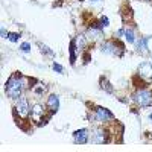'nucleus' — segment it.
<instances>
[{"mask_svg": "<svg viewBox=\"0 0 152 152\" xmlns=\"http://www.w3.org/2000/svg\"><path fill=\"white\" fill-rule=\"evenodd\" d=\"M102 50L105 53L114 55V56H120L123 53V44L119 41H107L102 44Z\"/></svg>", "mask_w": 152, "mask_h": 152, "instance_id": "f03ea898", "label": "nucleus"}, {"mask_svg": "<svg viewBox=\"0 0 152 152\" xmlns=\"http://www.w3.org/2000/svg\"><path fill=\"white\" fill-rule=\"evenodd\" d=\"M43 116H44V111L41 110V107H40V105H35V107L32 108V119L37 122V120L43 119Z\"/></svg>", "mask_w": 152, "mask_h": 152, "instance_id": "9d476101", "label": "nucleus"}, {"mask_svg": "<svg viewBox=\"0 0 152 152\" xmlns=\"http://www.w3.org/2000/svg\"><path fill=\"white\" fill-rule=\"evenodd\" d=\"M102 84H104V85H102V87H104V88H105V90H108V93H111V91H113V88H111V87H110V84H108V82H107V84H105V81H104V79H102Z\"/></svg>", "mask_w": 152, "mask_h": 152, "instance_id": "a211bd4d", "label": "nucleus"}, {"mask_svg": "<svg viewBox=\"0 0 152 152\" xmlns=\"http://www.w3.org/2000/svg\"><path fill=\"white\" fill-rule=\"evenodd\" d=\"M53 70H55V72H58V73H62V72H64V69H62V66L56 64V62H53Z\"/></svg>", "mask_w": 152, "mask_h": 152, "instance_id": "2eb2a0df", "label": "nucleus"}, {"mask_svg": "<svg viewBox=\"0 0 152 152\" xmlns=\"http://www.w3.org/2000/svg\"><path fill=\"white\" fill-rule=\"evenodd\" d=\"M108 142V132L104 129H96L93 134V143L96 145H104Z\"/></svg>", "mask_w": 152, "mask_h": 152, "instance_id": "0eeeda50", "label": "nucleus"}, {"mask_svg": "<svg viewBox=\"0 0 152 152\" xmlns=\"http://www.w3.org/2000/svg\"><path fill=\"white\" fill-rule=\"evenodd\" d=\"M75 59H76V41L72 40L70 43V62L75 64Z\"/></svg>", "mask_w": 152, "mask_h": 152, "instance_id": "f8f14e48", "label": "nucleus"}, {"mask_svg": "<svg viewBox=\"0 0 152 152\" xmlns=\"http://www.w3.org/2000/svg\"><path fill=\"white\" fill-rule=\"evenodd\" d=\"M32 111V108H29V104L26 99H18L17 104H15V108H14V113L17 117H21V119H26L29 116V113Z\"/></svg>", "mask_w": 152, "mask_h": 152, "instance_id": "20e7f679", "label": "nucleus"}, {"mask_svg": "<svg viewBox=\"0 0 152 152\" xmlns=\"http://www.w3.org/2000/svg\"><path fill=\"white\" fill-rule=\"evenodd\" d=\"M6 37L9 38V40H11L12 43H15V41L18 40V37H20V35H18V34H12V32H9V34H8Z\"/></svg>", "mask_w": 152, "mask_h": 152, "instance_id": "4468645a", "label": "nucleus"}, {"mask_svg": "<svg viewBox=\"0 0 152 152\" xmlns=\"http://www.w3.org/2000/svg\"><path fill=\"white\" fill-rule=\"evenodd\" d=\"M134 100L140 107H151L152 105V91H149V90H138L134 94Z\"/></svg>", "mask_w": 152, "mask_h": 152, "instance_id": "7ed1b4c3", "label": "nucleus"}, {"mask_svg": "<svg viewBox=\"0 0 152 152\" xmlns=\"http://www.w3.org/2000/svg\"><path fill=\"white\" fill-rule=\"evenodd\" d=\"M46 105H47V108L50 110V113H56L58 108H59V99H58V96H55V94L49 96Z\"/></svg>", "mask_w": 152, "mask_h": 152, "instance_id": "1a4fd4ad", "label": "nucleus"}, {"mask_svg": "<svg viewBox=\"0 0 152 152\" xmlns=\"http://www.w3.org/2000/svg\"><path fill=\"white\" fill-rule=\"evenodd\" d=\"M21 50H23V52H29V50H31V44L29 43H23L21 44Z\"/></svg>", "mask_w": 152, "mask_h": 152, "instance_id": "dca6fc26", "label": "nucleus"}, {"mask_svg": "<svg viewBox=\"0 0 152 152\" xmlns=\"http://www.w3.org/2000/svg\"><path fill=\"white\" fill-rule=\"evenodd\" d=\"M100 23H102V24H100V26H108V23H110V20L107 18V17H100Z\"/></svg>", "mask_w": 152, "mask_h": 152, "instance_id": "f3484780", "label": "nucleus"}, {"mask_svg": "<svg viewBox=\"0 0 152 152\" xmlns=\"http://www.w3.org/2000/svg\"><path fill=\"white\" fill-rule=\"evenodd\" d=\"M149 119H151V120H152V113H151V114H149Z\"/></svg>", "mask_w": 152, "mask_h": 152, "instance_id": "6ab92c4d", "label": "nucleus"}, {"mask_svg": "<svg viewBox=\"0 0 152 152\" xmlns=\"http://www.w3.org/2000/svg\"><path fill=\"white\" fill-rule=\"evenodd\" d=\"M123 35H125V38H126V41H128V43H134V41H135L134 31H131V29H123Z\"/></svg>", "mask_w": 152, "mask_h": 152, "instance_id": "ddd939ff", "label": "nucleus"}, {"mask_svg": "<svg viewBox=\"0 0 152 152\" xmlns=\"http://www.w3.org/2000/svg\"><path fill=\"white\" fill-rule=\"evenodd\" d=\"M138 76H142L145 81L152 79V64L151 62H143V64L138 67Z\"/></svg>", "mask_w": 152, "mask_h": 152, "instance_id": "39448f33", "label": "nucleus"}, {"mask_svg": "<svg viewBox=\"0 0 152 152\" xmlns=\"http://www.w3.org/2000/svg\"><path fill=\"white\" fill-rule=\"evenodd\" d=\"M137 49H138V52L146 53L148 52V38H142V40L137 43Z\"/></svg>", "mask_w": 152, "mask_h": 152, "instance_id": "9b49d317", "label": "nucleus"}, {"mask_svg": "<svg viewBox=\"0 0 152 152\" xmlns=\"http://www.w3.org/2000/svg\"><path fill=\"white\" fill-rule=\"evenodd\" d=\"M94 119H96V120L107 122V120H113L114 116H113L108 110H105V108H102V107H97V108H96V116H94Z\"/></svg>", "mask_w": 152, "mask_h": 152, "instance_id": "423d86ee", "label": "nucleus"}, {"mask_svg": "<svg viewBox=\"0 0 152 152\" xmlns=\"http://www.w3.org/2000/svg\"><path fill=\"white\" fill-rule=\"evenodd\" d=\"M73 140H75L76 145L87 143V140H88V131H87V129H78V131H75Z\"/></svg>", "mask_w": 152, "mask_h": 152, "instance_id": "6e6552de", "label": "nucleus"}, {"mask_svg": "<svg viewBox=\"0 0 152 152\" xmlns=\"http://www.w3.org/2000/svg\"><path fill=\"white\" fill-rule=\"evenodd\" d=\"M24 91V78L18 75L11 76L6 82V94L11 99H18L21 93Z\"/></svg>", "mask_w": 152, "mask_h": 152, "instance_id": "f257e3e1", "label": "nucleus"}]
</instances>
